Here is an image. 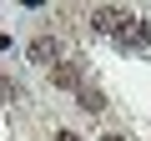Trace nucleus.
Returning <instances> with one entry per match:
<instances>
[{
  "instance_id": "1",
  "label": "nucleus",
  "mask_w": 151,
  "mask_h": 141,
  "mask_svg": "<svg viewBox=\"0 0 151 141\" xmlns=\"http://www.w3.org/2000/svg\"><path fill=\"white\" fill-rule=\"evenodd\" d=\"M146 40H151V25H146L136 10H126V15H121V25H116V45H121V50H141Z\"/></svg>"
},
{
  "instance_id": "2",
  "label": "nucleus",
  "mask_w": 151,
  "mask_h": 141,
  "mask_svg": "<svg viewBox=\"0 0 151 141\" xmlns=\"http://www.w3.org/2000/svg\"><path fill=\"white\" fill-rule=\"evenodd\" d=\"M30 60H40V65H60V45H55L50 35H35V40H30Z\"/></svg>"
},
{
  "instance_id": "3",
  "label": "nucleus",
  "mask_w": 151,
  "mask_h": 141,
  "mask_svg": "<svg viewBox=\"0 0 151 141\" xmlns=\"http://www.w3.org/2000/svg\"><path fill=\"white\" fill-rule=\"evenodd\" d=\"M121 15H126V10H116V5H96V10H91V25H96V30H106V35H116Z\"/></svg>"
},
{
  "instance_id": "4",
  "label": "nucleus",
  "mask_w": 151,
  "mask_h": 141,
  "mask_svg": "<svg viewBox=\"0 0 151 141\" xmlns=\"http://www.w3.org/2000/svg\"><path fill=\"white\" fill-rule=\"evenodd\" d=\"M50 81H55V86H65V91H81V86H86V81H81V70H76L70 60H60V65H50Z\"/></svg>"
},
{
  "instance_id": "5",
  "label": "nucleus",
  "mask_w": 151,
  "mask_h": 141,
  "mask_svg": "<svg viewBox=\"0 0 151 141\" xmlns=\"http://www.w3.org/2000/svg\"><path fill=\"white\" fill-rule=\"evenodd\" d=\"M76 96H81V106H86V111H106V101H101V91H96V86H81Z\"/></svg>"
},
{
  "instance_id": "6",
  "label": "nucleus",
  "mask_w": 151,
  "mask_h": 141,
  "mask_svg": "<svg viewBox=\"0 0 151 141\" xmlns=\"http://www.w3.org/2000/svg\"><path fill=\"white\" fill-rule=\"evenodd\" d=\"M0 101H20V86H15L10 76H0Z\"/></svg>"
},
{
  "instance_id": "7",
  "label": "nucleus",
  "mask_w": 151,
  "mask_h": 141,
  "mask_svg": "<svg viewBox=\"0 0 151 141\" xmlns=\"http://www.w3.org/2000/svg\"><path fill=\"white\" fill-rule=\"evenodd\" d=\"M55 141H81V136H76V131H55Z\"/></svg>"
},
{
  "instance_id": "8",
  "label": "nucleus",
  "mask_w": 151,
  "mask_h": 141,
  "mask_svg": "<svg viewBox=\"0 0 151 141\" xmlns=\"http://www.w3.org/2000/svg\"><path fill=\"white\" fill-rule=\"evenodd\" d=\"M101 141H126V136H116V131H106V136H101Z\"/></svg>"
}]
</instances>
